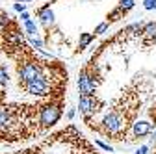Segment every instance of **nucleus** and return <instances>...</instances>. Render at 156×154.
<instances>
[{
    "instance_id": "nucleus-1",
    "label": "nucleus",
    "mask_w": 156,
    "mask_h": 154,
    "mask_svg": "<svg viewBox=\"0 0 156 154\" xmlns=\"http://www.w3.org/2000/svg\"><path fill=\"white\" fill-rule=\"evenodd\" d=\"M63 115V100H50L41 108V113H39V128L41 132L50 130L56 123H60Z\"/></svg>"
},
{
    "instance_id": "nucleus-2",
    "label": "nucleus",
    "mask_w": 156,
    "mask_h": 154,
    "mask_svg": "<svg viewBox=\"0 0 156 154\" xmlns=\"http://www.w3.org/2000/svg\"><path fill=\"white\" fill-rule=\"evenodd\" d=\"M78 91H80V97H93L95 95V84L89 78L86 67H82L78 72Z\"/></svg>"
},
{
    "instance_id": "nucleus-3",
    "label": "nucleus",
    "mask_w": 156,
    "mask_h": 154,
    "mask_svg": "<svg viewBox=\"0 0 156 154\" xmlns=\"http://www.w3.org/2000/svg\"><path fill=\"white\" fill-rule=\"evenodd\" d=\"M152 130H154V124H152L151 121H136V123L132 124V128H130L132 139H134V141H136V139H143V138L149 136Z\"/></svg>"
},
{
    "instance_id": "nucleus-4",
    "label": "nucleus",
    "mask_w": 156,
    "mask_h": 154,
    "mask_svg": "<svg viewBox=\"0 0 156 154\" xmlns=\"http://www.w3.org/2000/svg\"><path fill=\"white\" fill-rule=\"evenodd\" d=\"M37 15H39V19H41L45 24H52V21H54V13H52V9H50V2L45 4L41 9H37Z\"/></svg>"
},
{
    "instance_id": "nucleus-5",
    "label": "nucleus",
    "mask_w": 156,
    "mask_h": 154,
    "mask_svg": "<svg viewBox=\"0 0 156 154\" xmlns=\"http://www.w3.org/2000/svg\"><path fill=\"white\" fill-rule=\"evenodd\" d=\"M141 37L143 39H154L156 37V23H145L141 26Z\"/></svg>"
},
{
    "instance_id": "nucleus-6",
    "label": "nucleus",
    "mask_w": 156,
    "mask_h": 154,
    "mask_svg": "<svg viewBox=\"0 0 156 154\" xmlns=\"http://www.w3.org/2000/svg\"><path fill=\"white\" fill-rule=\"evenodd\" d=\"M93 39H95V35H93V33H80V41H78V50L82 52V50H84L91 41H93Z\"/></svg>"
},
{
    "instance_id": "nucleus-7",
    "label": "nucleus",
    "mask_w": 156,
    "mask_h": 154,
    "mask_svg": "<svg viewBox=\"0 0 156 154\" xmlns=\"http://www.w3.org/2000/svg\"><path fill=\"white\" fill-rule=\"evenodd\" d=\"M123 17H125V13H123L119 8H115L113 11L108 13V21H106V23H115V21H119V19H123Z\"/></svg>"
},
{
    "instance_id": "nucleus-8",
    "label": "nucleus",
    "mask_w": 156,
    "mask_h": 154,
    "mask_svg": "<svg viewBox=\"0 0 156 154\" xmlns=\"http://www.w3.org/2000/svg\"><path fill=\"white\" fill-rule=\"evenodd\" d=\"M24 28H26V32H28V35H32V37H35L37 35V24L32 21V19H28V21H24Z\"/></svg>"
},
{
    "instance_id": "nucleus-9",
    "label": "nucleus",
    "mask_w": 156,
    "mask_h": 154,
    "mask_svg": "<svg viewBox=\"0 0 156 154\" xmlns=\"http://www.w3.org/2000/svg\"><path fill=\"white\" fill-rule=\"evenodd\" d=\"M134 2H136V0H121V4L117 6V8H119V9H121V11L126 15V13H128V11L134 8Z\"/></svg>"
},
{
    "instance_id": "nucleus-10",
    "label": "nucleus",
    "mask_w": 156,
    "mask_h": 154,
    "mask_svg": "<svg viewBox=\"0 0 156 154\" xmlns=\"http://www.w3.org/2000/svg\"><path fill=\"white\" fill-rule=\"evenodd\" d=\"M110 28V23H102V24H99L95 28V32H93V35H99V33H104L106 30Z\"/></svg>"
},
{
    "instance_id": "nucleus-11",
    "label": "nucleus",
    "mask_w": 156,
    "mask_h": 154,
    "mask_svg": "<svg viewBox=\"0 0 156 154\" xmlns=\"http://www.w3.org/2000/svg\"><path fill=\"white\" fill-rule=\"evenodd\" d=\"M30 43H32V47L37 48V50H41V48H43V41H41V39H37V37H32Z\"/></svg>"
},
{
    "instance_id": "nucleus-12",
    "label": "nucleus",
    "mask_w": 156,
    "mask_h": 154,
    "mask_svg": "<svg viewBox=\"0 0 156 154\" xmlns=\"http://www.w3.org/2000/svg\"><path fill=\"white\" fill-rule=\"evenodd\" d=\"M95 143H97V145H99V147H101L102 150H106V152H113V147H110L108 143H102L101 139H95Z\"/></svg>"
},
{
    "instance_id": "nucleus-13",
    "label": "nucleus",
    "mask_w": 156,
    "mask_h": 154,
    "mask_svg": "<svg viewBox=\"0 0 156 154\" xmlns=\"http://www.w3.org/2000/svg\"><path fill=\"white\" fill-rule=\"evenodd\" d=\"M145 9H156V0H143Z\"/></svg>"
},
{
    "instance_id": "nucleus-14",
    "label": "nucleus",
    "mask_w": 156,
    "mask_h": 154,
    "mask_svg": "<svg viewBox=\"0 0 156 154\" xmlns=\"http://www.w3.org/2000/svg\"><path fill=\"white\" fill-rule=\"evenodd\" d=\"M13 8H15V11H21V13H24V11H26V6H24V4H21V2H17Z\"/></svg>"
},
{
    "instance_id": "nucleus-15",
    "label": "nucleus",
    "mask_w": 156,
    "mask_h": 154,
    "mask_svg": "<svg viewBox=\"0 0 156 154\" xmlns=\"http://www.w3.org/2000/svg\"><path fill=\"white\" fill-rule=\"evenodd\" d=\"M74 113H76V110H69V111H67V119H69V121L74 117Z\"/></svg>"
},
{
    "instance_id": "nucleus-16",
    "label": "nucleus",
    "mask_w": 156,
    "mask_h": 154,
    "mask_svg": "<svg viewBox=\"0 0 156 154\" xmlns=\"http://www.w3.org/2000/svg\"><path fill=\"white\" fill-rule=\"evenodd\" d=\"M147 150H149V147H147V145H143V147H141V149H140L138 152H136V154H145Z\"/></svg>"
},
{
    "instance_id": "nucleus-17",
    "label": "nucleus",
    "mask_w": 156,
    "mask_h": 154,
    "mask_svg": "<svg viewBox=\"0 0 156 154\" xmlns=\"http://www.w3.org/2000/svg\"><path fill=\"white\" fill-rule=\"evenodd\" d=\"M21 19H23V21H28V19H30V15H28V13H26V11H24V13H23V15H21Z\"/></svg>"
},
{
    "instance_id": "nucleus-18",
    "label": "nucleus",
    "mask_w": 156,
    "mask_h": 154,
    "mask_svg": "<svg viewBox=\"0 0 156 154\" xmlns=\"http://www.w3.org/2000/svg\"><path fill=\"white\" fill-rule=\"evenodd\" d=\"M13 154H26V150H23V152H13Z\"/></svg>"
},
{
    "instance_id": "nucleus-19",
    "label": "nucleus",
    "mask_w": 156,
    "mask_h": 154,
    "mask_svg": "<svg viewBox=\"0 0 156 154\" xmlns=\"http://www.w3.org/2000/svg\"><path fill=\"white\" fill-rule=\"evenodd\" d=\"M19 2H30V0H19Z\"/></svg>"
}]
</instances>
